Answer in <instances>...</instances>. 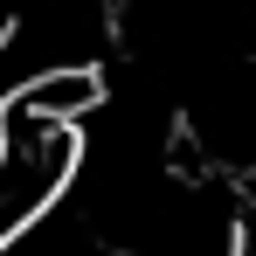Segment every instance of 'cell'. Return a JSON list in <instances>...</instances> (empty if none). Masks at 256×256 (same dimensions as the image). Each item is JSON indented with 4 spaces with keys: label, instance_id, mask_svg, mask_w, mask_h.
<instances>
[{
    "label": "cell",
    "instance_id": "1",
    "mask_svg": "<svg viewBox=\"0 0 256 256\" xmlns=\"http://www.w3.org/2000/svg\"><path fill=\"white\" fill-rule=\"evenodd\" d=\"M84 173V125H62L21 97H0V256L42 228Z\"/></svg>",
    "mask_w": 256,
    "mask_h": 256
}]
</instances>
